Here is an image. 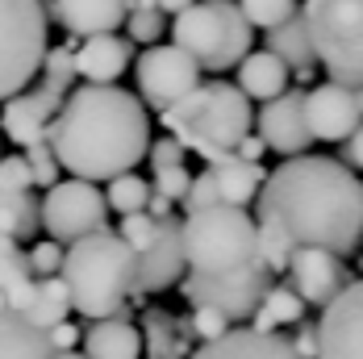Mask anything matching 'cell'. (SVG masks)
<instances>
[{
    "label": "cell",
    "instance_id": "obj_1",
    "mask_svg": "<svg viewBox=\"0 0 363 359\" xmlns=\"http://www.w3.org/2000/svg\"><path fill=\"white\" fill-rule=\"evenodd\" d=\"M255 221L276 226L292 247H326L347 259L363 243V180L342 159L289 155L263 176Z\"/></svg>",
    "mask_w": 363,
    "mask_h": 359
},
{
    "label": "cell",
    "instance_id": "obj_2",
    "mask_svg": "<svg viewBox=\"0 0 363 359\" xmlns=\"http://www.w3.org/2000/svg\"><path fill=\"white\" fill-rule=\"evenodd\" d=\"M46 143L55 146V159L67 176L109 184L146 159L150 113L143 96L117 84H79L63 96Z\"/></svg>",
    "mask_w": 363,
    "mask_h": 359
},
{
    "label": "cell",
    "instance_id": "obj_3",
    "mask_svg": "<svg viewBox=\"0 0 363 359\" xmlns=\"http://www.w3.org/2000/svg\"><path fill=\"white\" fill-rule=\"evenodd\" d=\"M59 276L72 297V314L88 322L125 314V301L134 297V247L105 226L96 234L75 238L63 251Z\"/></svg>",
    "mask_w": 363,
    "mask_h": 359
},
{
    "label": "cell",
    "instance_id": "obj_4",
    "mask_svg": "<svg viewBox=\"0 0 363 359\" xmlns=\"http://www.w3.org/2000/svg\"><path fill=\"white\" fill-rule=\"evenodd\" d=\"M159 121L184 150H192V155H201L209 163L221 150H234L242 143V134H251L255 109H251V96L238 84L201 79L188 96H180L172 109H163Z\"/></svg>",
    "mask_w": 363,
    "mask_h": 359
},
{
    "label": "cell",
    "instance_id": "obj_5",
    "mask_svg": "<svg viewBox=\"0 0 363 359\" xmlns=\"http://www.w3.org/2000/svg\"><path fill=\"white\" fill-rule=\"evenodd\" d=\"M180 247L188 272H238L259 259V221L247 205H205L180 221Z\"/></svg>",
    "mask_w": 363,
    "mask_h": 359
},
{
    "label": "cell",
    "instance_id": "obj_6",
    "mask_svg": "<svg viewBox=\"0 0 363 359\" xmlns=\"http://www.w3.org/2000/svg\"><path fill=\"white\" fill-rule=\"evenodd\" d=\"M167 30L201 72H230L255 46V30L242 17L238 0H192L184 13H176Z\"/></svg>",
    "mask_w": 363,
    "mask_h": 359
},
{
    "label": "cell",
    "instance_id": "obj_7",
    "mask_svg": "<svg viewBox=\"0 0 363 359\" xmlns=\"http://www.w3.org/2000/svg\"><path fill=\"white\" fill-rule=\"evenodd\" d=\"M301 17L330 79L363 84V0H305Z\"/></svg>",
    "mask_w": 363,
    "mask_h": 359
},
{
    "label": "cell",
    "instance_id": "obj_8",
    "mask_svg": "<svg viewBox=\"0 0 363 359\" xmlns=\"http://www.w3.org/2000/svg\"><path fill=\"white\" fill-rule=\"evenodd\" d=\"M50 46V13L42 0H0V105L34 84Z\"/></svg>",
    "mask_w": 363,
    "mask_h": 359
},
{
    "label": "cell",
    "instance_id": "obj_9",
    "mask_svg": "<svg viewBox=\"0 0 363 359\" xmlns=\"http://www.w3.org/2000/svg\"><path fill=\"white\" fill-rule=\"evenodd\" d=\"M276 285V272L255 259L251 267H238V272H218V276H205V272H188L180 280L188 305H209L225 314L230 322H251V314L259 309L263 292Z\"/></svg>",
    "mask_w": 363,
    "mask_h": 359
},
{
    "label": "cell",
    "instance_id": "obj_10",
    "mask_svg": "<svg viewBox=\"0 0 363 359\" xmlns=\"http://www.w3.org/2000/svg\"><path fill=\"white\" fill-rule=\"evenodd\" d=\"M105 221H109V201L92 180H55L42 192V230L63 247H72L84 234L105 230Z\"/></svg>",
    "mask_w": 363,
    "mask_h": 359
},
{
    "label": "cell",
    "instance_id": "obj_11",
    "mask_svg": "<svg viewBox=\"0 0 363 359\" xmlns=\"http://www.w3.org/2000/svg\"><path fill=\"white\" fill-rule=\"evenodd\" d=\"M134 75H138V96L146 109L163 113L172 109L180 96H188L196 84H201V67L192 63V55L180 50L176 42L172 46H146L143 55L134 59Z\"/></svg>",
    "mask_w": 363,
    "mask_h": 359
},
{
    "label": "cell",
    "instance_id": "obj_12",
    "mask_svg": "<svg viewBox=\"0 0 363 359\" xmlns=\"http://www.w3.org/2000/svg\"><path fill=\"white\" fill-rule=\"evenodd\" d=\"M305 121L313 143H347L363 126V84L322 79L305 88Z\"/></svg>",
    "mask_w": 363,
    "mask_h": 359
},
{
    "label": "cell",
    "instance_id": "obj_13",
    "mask_svg": "<svg viewBox=\"0 0 363 359\" xmlns=\"http://www.w3.org/2000/svg\"><path fill=\"white\" fill-rule=\"evenodd\" d=\"M188 263H184V247H180V221L155 217V238L146 243L143 251H134V297H159L172 285H180Z\"/></svg>",
    "mask_w": 363,
    "mask_h": 359
},
{
    "label": "cell",
    "instance_id": "obj_14",
    "mask_svg": "<svg viewBox=\"0 0 363 359\" xmlns=\"http://www.w3.org/2000/svg\"><path fill=\"white\" fill-rule=\"evenodd\" d=\"M284 280L292 285V292L305 301V305H330L342 288L351 285V267L342 255L326 251V247H296L289 255V267H284Z\"/></svg>",
    "mask_w": 363,
    "mask_h": 359
},
{
    "label": "cell",
    "instance_id": "obj_15",
    "mask_svg": "<svg viewBox=\"0 0 363 359\" xmlns=\"http://www.w3.org/2000/svg\"><path fill=\"white\" fill-rule=\"evenodd\" d=\"M318 359H363V280H351L318 322Z\"/></svg>",
    "mask_w": 363,
    "mask_h": 359
},
{
    "label": "cell",
    "instance_id": "obj_16",
    "mask_svg": "<svg viewBox=\"0 0 363 359\" xmlns=\"http://www.w3.org/2000/svg\"><path fill=\"white\" fill-rule=\"evenodd\" d=\"M267 150L276 155H305L313 146L309 121H305V88H284L280 96L263 101L259 109V130H255Z\"/></svg>",
    "mask_w": 363,
    "mask_h": 359
},
{
    "label": "cell",
    "instance_id": "obj_17",
    "mask_svg": "<svg viewBox=\"0 0 363 359\" xmlns=\"http://www.w3.org/2000/svg\"><path fill=\"white\" fill-rule=\"evenodd\" d=\"M63 105V96L59 92H50V88H21L17 96H9L4 109H0V134L9 138V143H17L21 150L30 143H42L46 134H50V121H55V113Z\"/></svg>",
    "mask_w": 363,
    "mask_h": 359
},
{
    "label": "cell",
    "instance_id": "obj_18",
    "mask_svg": "<svg viewBox=\"0 0 363 359\" xmlns=\"http://www.w3.org/2000/svg\"><path fill=\"white\" fill-rule=\"evenodd\" d=\"M134 63V42L121 34H92L75 42V79L84 84H117Z\"/></svg>",
    "mask_w": 363,
    "mask_h": 359
},
{
    "label": "cell",
    "instance_id": "obj_19",
    "mask_svg": "<svg viewBox=\"0 0 363 359\" xmlns=\"http://www.w3.org/2000/svg\"><path fill=\"white\" fill-rule=\"evenodd\" d=\"M46 13L72 38L117 34L130 17V0H46Z\"/></svg>",
    "mask_w": 363,
    "mask_h": 359
},
{
    "label": "cell",
    "instance_id": "obj_20",
    "mask_svg": "<svg viewBox=\"0 0 363 359\" xmlns=\"http://www.w3.org/2000/svg\"><path fill=\"white\" fill-rule=\"evenodd\" d=\"M188 359H305L284 334H263V330H225L213 343H201Z\"/></svg>",
    "mask_w": 363,
    "mask_h": 359
},
{
    "label": "cell",
    "instance_id": "obj_21",
    "mask_svg": "<svg viewBox=\"0 0 363 359\" xmlns=\"http://www.w3.org/2000/svg\"><path fill=\"white\" fill-rule=\"evenodd\" d=\"M79 347L88 359H138L143 355V334L134 322H125V314H113V318H96V322L84 326Z\"/></svg>",
    "mask_w": 363,
    "mask_h": 359
},
{
    "label": "cell",
    "instance_id": "obj_22",
    "mask_svg": "<svg viewBox=\"0 0 363 359\" xmlns=\"http://www.w3.org/2000/svg\"><path fill=\"white\" fill-rule=\"evenodd\" d=\"M209 176L218 180V192L225 205H251L267 172H263V163H251V159H242L234 150H221V155L209 159Z\"/></svg>",
    "mask_w": 363,
    "mask_h": 359
},
{
    "label": "cell",
    "instance_id": "obj_23",
    "mask_svg": "<svg viewBox=\"0 0 363 359\" xmlns=\"http://www.w3.org/2000/svg\"><path fill=\"white\" fill-rule=\"evenodd\" d=\"M50 330L34 326L21 309L0 305V359H50Z\"/></svg>",
    "mask_w": 363,
    "mask_h": 359
},
{
    "label": "cell",
    "instance_id": "obj_24",
    "mask_svg": "<svg viewBox=\"0 0 363 359\" xmlns=\"http://www.w3.org/2000/svg\"><path fill=\"white\" fill-rule=\"evenodd\" d=\"M289 63L284 59H276L272 50H247L242 55V63H238V88L251 96V101H272V96H280L284 88H289Z\"/></svg>",
    "mask_w": 363,
    "mask_h": 359
},
{
    "label": "cell",
    "instance_id": "obj_25",
    "mask_svg": "<svg viewBox=\"0 0 363 359\" xmlns=\"http://www.w3.org/2000/svg\"><path fill=\"white\" fill-rule=\"evenodd\" d=\"M263 34H267V46H263V50H272L276 59H284L289 72H309V67H318V55H313V42H309V30H305L301 9L292 13L289 21H280V26H272V30H263Z\"/></svg>",
    "mask_w": 363,
    "mask_h": 359
},
{
    "label": "cell",
    "instance_id": "obj_26",
    "mask_svg": "<svg viewBox=\"0 0 363 359\" xmlns=\"http://www.w3.org/2000/svg\"><path fill=\"white\" fill-rule=\"evenodd\" d=\"M34 280L38 276H34V267H30V251L17 238L0 234V292H4V301L13 309H26V301L34 292Z\"/></svg>",
    "mask_w": 363,
    "mask_h": 359
},
{
    "label": "cell",
    "instance_id": "obj_27",
    "mask_svg": "<svg viewBox=\"0 0 363 359\" xmlns=\"http://www.w3.org/2000/svg\"><path fill=\"white\" fill-rule=\"evenodd\" d=\"M305 301L292 292L289 280H276V285L263 292V301H259V309L251 314V330H263V334H280L284 326H296L305 318Z\"/></svg>",
    "mask_w": 363,
    "mask_h": 359
},
{
    "label": "cell",
    "instance_id": "obj_28",
    "mask_svg": "<svg viewBox=\"0 0 363 359\" xmlns=\"http://www.w3.org/2000/svg\"><path fill=\"white\" fill-rule=\"evenodd\" d=\"M21 314H26L34 326H42V330L67 322V314H72V297H67L63 276H38L34 292H30V301H26Z\"/></svg>",
    "mask_w": 363,
    "mask_h": 359
},
{
    "label": "cell",
    "instance_id": "obj_29",
    "mask_svg": "<svg viewBox=\"0 0 363 359\" xmlns=\"http://www.w3.org/2000/svg\"><path fill=\"white\" fill-rule=\"evenodd\" d=\"M38 230H42V197H34V188H26V192H0V234L26 243Z\"/></svg>",
    "mask_w": 363,
    "mask_h": 359
},
{
    "label": "cell",
    "instance_id": "obj_30",
    "mask_svg": "<svg viewBox=\"0 0 363 359\" xmlns=\"http://www.w3.org/2000/svg\"><path fill=\"white\" fill-rule=\"evenodd\" d=\"M105 201H109V214L125 217V214H143L146 201H150V184L134 172H121V176L109 180L105 188Z\"/></svg>",
    "mask_w": 363,
    "mask_h": 359
},
{
    "label": "cell",
    "instance_id": "obj_31",
    "mask_svg": "<svg viewBox=\"0 0 363 359\" xmlns=\"http://www.w3.org/2000/svg\"><path fill=\"white\" fill-rule=\"evenodd\" d=\"M42 88H50V92H59V96H67L75 84V46H46V55H42Z\"/></svg>",
    "mask_w": 363,
    "mask_h": 359
},
{
    "label": "cell",
    "instance_id": "obj_32",
    "mask_svg": "<svg viewBox=\"0 0 363 359\" xmlns=\"http://www.w3.org/2000/svg\"><path fill=\"white\" fill-rule=\"evenodd\" d=\"M238 9H242V17L251 21V30H272V26L289 21L301 4H296V0H238Z\"/></svg>",
    "mask_w": 363,
    "mask_h": 359
},
{
    "label": "cell",
    "instance_id": "obj_33",
    "mask_svg": "<svg viewBox=\"0 0 363 359\" xmlns=\"http://www.w3.org/2000/svg\"><path fill=\"white\" fill-rule=\"evenodd\" d=\"M163 34H167V13H159V9H130V17H125V38H130L134 46H155Z\"/></svg>",
    "mask_w": 363,
    "mask_h": 359
},
{
    "label": "cell",
    "instance_id": "obj_34",
    "mask_svg": "<svg viewBox=\"0 0 363 359\" xmlns=\"http://www.w3.org/2000/svg\"><path fill=\"white\" fill-rule=\"evenodd\" d=\"M26 163H30V176H34V188H50L59 180V159H55V146L46 143H30L26 146Z\"/></svg>",
    "mask_w": 363,
    "mask_h": 359
},
{
    "label": "cell",
    "instance_id": "obj_35",
    "mask_svg": "<svg viewBox=\"0 0 363 359\" xmlns=\"http://www.w3.org/2000/svg\"><path fill=\"white\" fill-rule=\"evenodd\" d=\"M230 326H234V322H230L225 314L209 309V305H192V322H188V334H196L201 343H213V338H221Z\"/></svg>",
    "mask_w": 363,
    "mask_h": 359
},
{
    "label": "cell",
    "instance_id": "obj_36",
    "mask_svg": "<svg viewBox=\"0 0 363 359\" xmlns=\"http://www.w3.org/2000/svg\"><path fill=\"white\" fill-rule=\"evenodd\" d=\"M34 188L26 155H0V192H26Z\"/></svg>",
    "mask_w": 363,
    "mask_h": 359
},
{
    "label": "cell",
    "instance_id": "obj_37",
    "mask_svg": "<svg viewBox=\"0 0 363 359\" xmlns=\"http://www.w3.org/2000/svg\"><path fill=\"white\" fill-rule=\"evenodd\" d=\"M188 184H192L188 167H184V163H172V167H155V184H150V188H155L159 197H167V201H184Z\"/></svg>",
    "mask_w": 363,
    "mask_h": 359
},
{
    "label": "cell",
    "instance_id": "obj_38",
    "mask_svg": "<svg viewBox=\"0 0 363 359\" xmlns=\"http://www.w3.org/2000/svg\"><path fill=\"white\" fill-rule=\"evenodd\" d=\"M63 243H55V238H42L30 247V267H34V276H59V267H63Z\"/></svg>",
    "mask_w": 363,
    "mask_h": 359
},
{
    "label": "cell",
    "instance_id": "obj_39",
    "mask_svg": "<svg viewBox=\"0 0 363 359\" xmlns=\"http://www.w3.org/2000/svg\"><path fill=\"white\" fill-rule=\"evenodd\" d=\"M221 192H218V180L209 176V167L201 172V176H192V184H188V192H184V209L192 214V209H205V205H218Z\"/></svg>",
    "mask_w": 363,
    "mask_h": 359
},
{
    "label": "cell",
    "instance_id": "obj_40",
    "mask_svg": "<svg viewBox=\"0 0 363 359\" xmlns=\"http://www.w3.org/2000/svg\"><path fill=\"white\" fill-rule=\"evenodd\" d=\"M117 234H121L134 251H143L146 243L155 238V217L146 214V209H143V214H125V217H121V230H117Z\"/></svg>",
    "mask_w": 363,
    "mask_h": 359
},
{
    "label": "cell",
    "instance_id": "obj_41",
    "mask_svg": "<svg viewBox=\"0 0 363 359\" xmlns=\"http://www.w3.org/2000/svg\"><path fill=\"white\" fill-rule=\"evenodd\" d=\"M184 155H188V150H184V146L172 138V134H167V138H155V143L146 146V159H150V167H172V163H184Z\"/></svg>",
    "mask_w": 363,
    "mask_h": 359
},
{
    "label": "cell",
    "instance_id": "obj_42",
    "mask_svg": "<svg viewBox=\"0 0 363 359\" xmlns=\"http://www.w3.org/2000/svg\"><path fill=\"white\" fill-rule=\"evenodd\" d=\"M289 343L305 359H318V322H305V318H301V322H296V334H292Z\"/></svg>",
    "mask_w": 363,
    "mask_h": 359
},
{
    "label": "cell",
    "instance_id": "obj_43",
    "mask_svg": "<svg viewBox=\"0 0 363 359\" xmlns=\"http://www.w3.org/2000/svg\"><path fill=\"white\" fill-rule=\"evenodd\" d=\"M79 338H84V330H79L75 322L50 326V347H55V351H75V347H79Z\"/></svg>",
    "mask_w": 363,
    "mask_h": 359
},
{
    "label": "cell",
    "instance_id": "obj_44",
    "mask_svg": "<svg viewBox=\"0 0 363 359\" xmlns=\"http://www.w3.org/2000/svg\"><path fill=\"white\" fill-rule=\"evenodd\" d=\"M342 163H347V167H355V172H363V126L347 138V143H342Z\"/></svg>",
    "mask_w": 363,
    "mask_h": 359
},
{
    "label": "cell",
    "instance_id": "obj_45",
    "mask_svg": "<svg viewBox=\"0 0 363 359\" xmlns=\"http://www.w3.org/2000/svg\"><path fill=\"white\" fill-rule=\"evenodd\" d=\"M263 150H267V146H263V138H259V134H242V143L234 146V155H242V159H251V163H259V159H263Z\"/></svg>",
    "mask_w": 363,
    "mask_h": 359
},
{
    "label": "cell",
    "instance_id": "obj_46",
    "mask_svg": "<svg viewBox=\"0 0 363 359\" xmlns=\"http://www.w3.org/2000/svg\"><path fill=\"white\" fill-rule=\"evenodd\" d=\"M172 205H176V201H167V197H159V192L150 188V201H146V214L150 217H167L172 214Z\"/></svg>",
    "mask_w": 363,
    "mask_h": 359
},
{
    "label": "cell",
    "instance_id": "obj_47",
    "mask_svg": "<svg viewBox=\"0 0 363 359\" xmlns=\"http://www.w3.org/2000/svg\"><path fill=\"white\" fill-rule=\"evenodd\" d=\"M188 4H192V0H155V9H159V13H172V17H176V13H184Z\"/></svg>",
    "mask_w": 363,
    "mask_h": 359
},
{
    "label": "cell",
    "instance_id": "obj_48",
    "mask_svg": "<svg viewBox=\"0 0 363 359\" xmlns=\"http://www.w3.org/2000/svg\"><path fill=\"white\" fill-rule=\"evenodd\" d=\"M50 359H88V355H84V351H55Z\"/></svg>",
    "mask_w": 363,
    "mask_h": 359
},
{
    "label": "cell",
    "instance_id": "obj_49",
    "mask_svg": "<svg viewBox=\"0 0 363 359\" xmlns=\"http://www.w3.org/2000/svg\"><path fill=\"white\" fill-rule=\"evenodd\" d=\"M359 267H363V243H359Z\"/></svg>",
    "mask_w": 363,
    "mask_h": 359
},
{
    "label": "cell",
    "instance_id": "obj_50",
    "mask_svg": "<svg viewBox=\"0 0 363 359\" xmlns=\"http://www.w3.org/2000/svg\"><path fill=\"white\" fill-rule=\"evenodd\" d=\"M0 138H4V134H0Z\"/></svg>",
    "mask_w": 363,
    "mask_h": 359
}]
</instances>
